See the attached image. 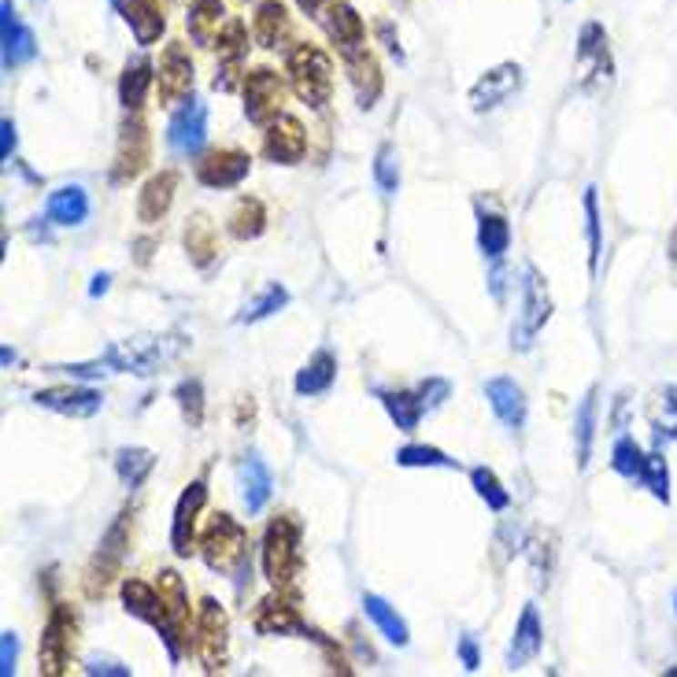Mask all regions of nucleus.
<instances>
[{
    "label": "nucleus",
    "mask_w": 677,
    "mask_h": 677,
    "mask_svg": "<svg viewBox=\"0 0 677 677\" xmlns=\"http://www.w3.org/2000/svg\"><path fill=\"white\" fill-rule=\"evenodd\" d=\"M182 349H186L182 337H134V341L107 345L96 359L71 363L64 370L71 378H100V374H137V378H148L163 363H171Z\"/></svg>",
    "instance_id": "obj_1"
},
{
    "label": "nucleus",
    "mask_w": 677,
    "mask_h": 677,
    "mask_svg": "<svg viewBox=\"0 0 677 677\" xmlns=\"http://www.w3.org/2000/svg\"><path fill=\"white\" fill-rule=\"evenodd\" d=\"M300 526L289 519V515H281L267 526L263 533V571H267V581L274 589H286L297 571H300Z\"/></svg>",
    "instance_id": "obj_2"
},
{
    "label": "nucleus",
    "mask_w": 677,
    "mask_h": 677,
    "mask_svg": "<svg viewBox=\"0 0 677 677\" xmlns=\"http://www.w3.org/2000/svg\"><path fill=\"white\" fill-rule=\"evenodd\" d=\"M204 559H207V567L218 571V574H245L248 571V537L245 530L230 519V515H215L211 526L204 530Z\"/></svg>",
    "instance_id": "obj_3"
},
{
    "label": "nucleus",
    "mask_w": 677,
    "mask_h": 677,
    "mask_svg": "<svg viewBox=\"0 0 677 677\" xmlns=\"http://www.w3.org/2000/svg\"><path fill=\"white\" fill-rule=\"evenodd\" d=\"M289 78H293L297 96L308 107H322L329 100V89H333V64H329V56L322 48H315V45H297L289 52Z\"/></svg>",
    "instance_id": "obj_4"
},
{
    "label": "nucleus",
    "mask_w": 677,
    "mask_h": 677,
    "mask_svg": "<svg viewBox=\"0 0 677 677\" xmlns=\"http://www.w3.org/2000/svg\"><path fill=\"white\" fill-rule=\"evenodd\" d=\"M123 603H126V611L134 618H141V622H148L152 630H159L167 652H171V662H178L182 659V637H178V630L171 622V611H167L159 589H152V585H145L137 578H126L123 581Z\"/></svg>",
    "instance_id": "obj_5"
},
{
    "label": "nucleus",
    "mask_w": 677,
    "mask_h": 677,
    "mask_svg": "<svg viewBox=\"0 0 677 677\" xmlns=\"http://www.w3.org/2000/svg\"><path fill=\"white\" fill-rule=\"evenodd\" d=\"M548 318H551L548 286L541 281V274H537L533 267H526V274H522V311H519V318H515V326H511V345H515L519 352L533 349L537 333L544 329Z\"/></svg>",
    "instance_id": "obj_6"
},
{
    "label": "nucleus",
    "mask_w": 677,
    "mask_h": 677,
    "mask_svg": "<svg viewBox=\"0 0 677 677\" xmlns=\"http://www.w3.org/2000/svg\"><path fill=\"white\" fill-rule=\"evenodd\" d=\"M130 515L123 511L119 515V522L107 530V537L100 541V551H96V559H93V567H89V596H104L107 592V585L116 581V574H119V567H123V559H126V551H130Z\"/></svg>",
    "instance_id": "obj_7"
},
{
    "label": "nucleus",
    "mask_w": 677,
    "mask_h": 677,
    "mask_svg": "<svg viewBox=\"0 0 677 677\" xmlns=\"http://www.w3.org/2000/svg\"><path fill=\"white\" fill-rule=\"evenodd\" d=\"M204 141H207V107L189 96L167 123V148L178 156H197Z\"/></svg>",
    "instance_id": "obj_8"
},
{
    "label": "nucleus",
    "mask_w": 677,
    "mask_h": 677,
    "mask_svg": "<svg viewBox=\"0 0 677 677\" xmlns=\"http://www.w3.org/2000/svg\"><path fill=\"white\" fill-rule=\"evenodd\" d=\"M71 648H75V611L71 607H56L45 637H41V670L45 673H64L71 662Z\"/></svg>",
    "instance_id": "obj_9"
},
{
    "label": "nucleus",
    "mask_w": 677,
    "mask_h": 677,
    "mask_svg": "<svg viewBox=\"0 0 677 677\" xmlns=\"http://www.w3.org/2000/svg\"><path fill=\"white\" fill-rule=\"evenodd\" d=\"M281 96H286V86H281V78L267 67L245 75V116L259 126L274 123L281 116Z\"/></svg>",
    "instance_id": "obj_10"
},
{
    "label": "nucleus",
    "mask_w": 677,
    "mask_h": 677,
    "mask_svg": "<svg viewBox=\"0 0 677 677\" xmlns=\"http://www.w3.org/2000/svg\"><path fill=\"white\" fill-rule=\"evenodd\" d=\"M200 641H197V652H200V659H204V666L215 673V670H222L226 666V652H230V622H226V611H222V603H215L211 596L200 603Z\"/></svg>",
    "instance_id": "obj_11"
},
{
    "label": "nucleus",
    "mask_w": 677,
    "mask_h": 677,
    "mask_svg": "<svg viewBox=\"0 0 677 677\" xmlns=\"http://www.w3.org/2000/svg\"><path fill=\"white\" fill-rule=\"evenodd\" d=\"M252 171V156L241 148H218L211 156H204V163H197V178L207 189H230L237 182H245Z\"/></svg>",
    "instance_id": "obj_12"
},
{
    "label": "nucleus",
    "mask_w": 677,
    "mask_h": 677,
    "mask_svg": "<svg viewBox=\"0 0 677 677\" xmlns=\"http://www.w3.org/2000/svg\"><path fill=\"white\" fill-rule=\"evenodd\" d=\"M37 408H48L67 419H93L104 408L100 389H78V385H60V389H41L34 397Z\"/></svg>",
    "instance_id": "obj_13"
},
{
    "label": "nucleus",
    "mask_w": 677,
    "mask_h": 677,
    "mask_svg": "<svg viewBox=\"0 0 677 677\" xmlns=\"http://www.w3.org/2000/svg\"><path fill=\"white\" fill-rule=\"evenodd\" d=\"M263 152L274 159V163H300L304 159V152H308V134H304V126H300V119H293V116H281L274 119V123H267V134H263Z\"/></svg>",
    "instance_id": "obj_14"
},
{
    "label": "nucleus",
    "mask_w": 677,
    "mask_h": 677,
    "mask_svg": "<svg viewBox=\"0 0 677 677\" xmlns=\"http://www.w3.org/2000/svg\"><path fill=\"white\" fill-rule=\"evenodd\" d=\"M193 93V60L182 45H167L159 56V100L175 104Z\"/></svg>",
    "instance_id": "obj_15"
},
{
    "label": "nucleus",
    "mask_w": 677,
    "mask_h": 677,
    "mask_svg": "<svg viewBox=\"0 0 677 677\" xmlns=\"http://www.w3.org/2000/svg\"><path fill=\"white\" fill-rule=\"evenodd\" d=\"M207 503V485L204 481H193L182 496H178V507H175V522H171V548L175 555L189 559L193 555V533H197V515L200 507Z\"/></svg>",
    "instance_id": "obj_16"
},
{
    "label": "nucleus",
    "mask_w": 677,
    "mask_h": 677,
    "mask_svg": "<svg viewBox=\"0 0 677 677\" xmlns=\"http://www.w3.org/2000/svg\"><path fill=\"white\" fill-rule=\"evenodd\" d=\"M148 130L141 119H126L123 126V137H119V152H116V171H111V178L116 182H130L145 171L148 163Z\"/></svg>",
    "instance_id": "obj_17"
},
{
    "label": "nucleus",
    "mask_w": 677,
    "mask_h": 677,
    "mask_svg": "<svg viewBox=\"0 0 677 677\" xmlns=\"http://www.w3.org/2000/svg\"><path fill=\"white\" fill-rule=\"evenodd\" d=\"M252 626H256V633H263V637H286V633H304V622H300V611H297V600H289V596H267L259 607H256V614H252Z\"/></svg>",
    "instance_id": "obj_18"
},
{
    "label": "nucleus",
    "mask_w": 677,
    "mask_h": 677,
    "mask_svg": "<svg viewBox=\"0 0 677 677\" xmlns=\"http://www.w3.org/2000/svg\"><path fill=\"white\" fill-rule=\"evenodd\" d=\"M0 45H5V71L23 67L26 60H34V52H37L34 34L19 23L12 0H5V5H0Z\"/></svg>",
    "instance_id": "obj_19"
},
{
    "label": "nucleus",
    "mask_w": 677,
    "mask_h": 677,
    "mask_svg": "<svg viewBox=\"0 0 677 677\" xmlns=\"http://www.w3.org/2000/svg\"><path fill=\"white\" fill-rule=\"evenodd\" d=\"M485 397L496 411V419L507 429H522L526 426V392L515 378H489L485 381Z\"/></svg>",
    "instance_id": "obj_20"
},
{
    "label": "nucleus",
    "mask_w": 677,
    "mask_h": 677,
    "mask_svg": "<svg viewBox=\"0 0 677 677\" xmlns=\"http://www.w3.org/2000/svg\"><path fill=\"white\" fill-rule=\"evenodd\" d=\"M519 86H522V67L519 64H503V67L489 71L470 89V104H474V111H492V107H500L507 96H511Z\"/></svg>",
    "instance_id": "obj_21"
},
{
    "label": "nucleus",
    "mask_w": 677,
    "mask_h": 677,
    "mask_svg": "<svg viewBox=\"0 0 677 677\" xmlns=\"http://www.w3.org/2000/svg\"><path fill=\"white\" fill-rule=\"evenodd\" d=\"M544 648V630H541V614L533 603L522 607V618H519V626H515V641L511 648H507V666L511 670H522L530 659H537Z\"/></svg>",
    "instance_id": "obj_22"
},
{
    "label": "nucleus",
    "mask_w": 677,
    "mask_h": 677,
    "mask_svg": "<svg viewBox=\"0 0 677 677\" xmlns=\"http://www.w3.org/2000/svg\"><path fill=\"white\" fill-rule=\"evenodd\" d=\"M175 189H178V175L175 171H159V175H152L148 182H145V189H141V200H137V218L141 222H159L167 211H171V204H175Z\"/></svg>",
    "instance_id": "obj_23"
},
{
    "label": "nucleus",
    "mask_w": 677,
    "mask_h": 677,
    "mask_svg": "<svg viewBox=\"0 0 677 677\" xmlns=\"http://www.w3.org/2000/svg\"><path fill=\"white\" fill-rule=\"evenodd\" d=\"M270 492H274V474H270V467H267L259 456H248V460L241 463V500H245V507H248V515H259V511H263L267 500H270Z\"/></svg>",
    "instance_id": "obj_24"
},
{
    "label": "nucleus",
    "mask_w": 677,
    "mask_h": 677,
    "mask_svg": "<svg viewBox=\"0 0 677 677\" xmlns=\"http://www.w3.org/2000/svg\"><path fill=\"white\" fill-rule=\"evenodd\" d=\"M45 215L56 226H82L89 218V197H86V189L82 186H60L56 193H48Z\"/></svg>",
    "instance_id": "obj_25"
},
{
    "label": "nucleus",
    "mask_w": 677,
    "mask_h": 677,
    "mask_svg": "<svg viewBox=\"0 0 677 677\" xmlns=\"http://www.w3.org/2000/svg\"><path fill=\"white\" fill-rule=\"evenodd\" d=\"M116 8L123 12V19L130 23L137 45H152L163 34V15L156 0H116Z\"/></svg>",
    "instance_id": "obj_26"
},
{
    "label": "nucleus",
    "mask_w": 677,
    "mask_h": 677,
    "mask_svg": "<svg viewBox=\"0 0 677 677\" xmlns=\"http://www.w3.org/2000/svg\"><path fill=\"white\" fill-rule=\"evenodd\" d=\"M345 67H349V78L356 86V96L363 107H370L381 93V75H378V60L367 52V48H356V52H345Z\"/></svg>",
    "instance_id": "obj_27"
},
{
    "label": "nucleus",
    "mask_w": 677,
    "mask_h": 677,
    "mask_svg": "<svg viewBox=\"0 0 677 677\" xmlns=\"http://www.w3.org/2000/svg\"><path fill=\"white\" fill-rule=\"evenodd\" d=\"M293 34V23H289V12L278 5V0H263L256 8V41L263 48H278L286 45Z\"/></svg>",
    "instance_id": "obj_28"
},
{
    "label": "nucleus",
    "mask_w": 677,
    "mask_h": 677,
    "mask_svg": "<svg viewBox=\"0 0 677 677\" xmlns=\"http://www.w3.org/2000/svg\"><path fill=\"white\" fill-rule=\"evenodd\" d=\"M189 37L197 45H215L218 30L226 26V8H222V0H193L189 5Z\"/></svg>",
    "instance_id": "obj_29"
},
{
    "label": "nucleus",
    "mask_w": 677,
    "mask_h": 677,
    "mask_svg": "<svg viewBox=\"0 0 677 677\" xmlns=\"http://www.w3.org/2000/svg\"><path fill=\"white\" fill-rule=\"evenodd\" d=\"M363 611H367V618L370 622L381 630V637L389 641V644H397V648H404L408 641H411V633H408V622L397 614V607H392L389 600H381V596H363Z\"/></svg>",
    "instance_id": "obj_30"
},
{
    "label": "nucleus",
    "mask_w": 677,
    "mask_h": 677,
    "mask_svg": "<svg viewBox=\"0 0 677 677\" xmlns=\"http://www.w3.org/2000/svg\"><path fill=\"white\" fill-rule=\"evenodd\" d=\"M329 19H326V30H329V37L341 45V52H356V48H363V19L356 15V8L352 5H329V12H326Z\"/></svg>",
    "instance_id": "obj_31"
},
{
    "label": "nucleus",
    "mask_w": 677,
    "mask_h": 677,
    "mask_svg": "<svg viewBox=\"0 0 677 677\" xmlns=\"http://www.w3.org/2000/svg\"><path fill=\"white\" fill-rule=\"evenodd\" d=\"M333 378H337V356L322 349L297 374V392H300V397H318V392H326L333 385Z\"/></svg>",
    "instance_id": "obj_32"
},
{
    "label": "nucleus",
    "mask_w": 677,
    "mask_h": 677,
    "mask_svg": "<svg viewBox=\"0 0 677 677\" xmlns=\"http://www.w3.org/2000/svg\"><path fill=\"white\" fill-rule=\"evenodd\" d=\"M263 230H267V207H263V200L241 197V200L234 204V211H230V234H234L237 241H252V237H259Z\"/></svg>",
    "instance_id": "obj_33"
},
{
    "label": "nucleus",
    "mask_w": 677,
    "mask_h": 677,
    "mask_svg": "<svg viewBox=\"0 0 677 677\" xmlns=\"http://www.w3.org/2000/svg\"><path fill=\"white\" fill-rule=\"evenodd\" d=\"M159 596L167 603V611H171V622L178 630V637H189V600H186V585L175 571H163L159 574Z\"/></svg>",
    "instance_id": "obj_34"
},
{
    "label": "nucleus",
    "mask_w": 677,
    "mask_h": 677,
    "mask_svg": "<svg viewBox=\"0 0 677 677\" xmlns=\"http://www.w3.org/2000/svg\"><path fill=\"white\" fill-rule=\"evenodd\" d=\"M478 245L489 259H503L507 245H511V226H507V218L500 211H485L478 218Z\"/></svg>",
    "instance_id": "obj_35"
},
{
    "label": "nucleus",
    "mask_w": 677,
    "mask_h": 677,
    "mask_svg": "<svg viewBox=\"0 0 677 677\" xmlns=\"http://www.w3.org/2000/svg\"><path fill=\"white\" fill-rule=\"evenodd\" d=\"M186 252H189V259H193L197 267H207V263L218 256L215 226H211L204 215H197V218L186 226Z\"/></svg>",
    "instance_id": "obj_36"
},
{
    "label": "nucleus",
    "mask_w": 677,
    "mask_h": 677,
    "mask_svg": "<svg viewBox=\"0 0 677 677\" xmlns=\"http://www.w3.org/2000/svg\"><path fill=\"white\" fill-rule=\"evenodd\" d=\"M378 397L385 400L389 419L397 422V429H404V433H411L419 426V419L426 415V404H422V397H415V392H378Z\"/></svg>",
    "instance_id": "obj_37"
},
{
    "label": "nucleus",
    "mask_w": 677,
    "mask_h": 677,
    "mask_svg": "<svg viewBox=\"0 0 677 677\" xmlns=\"http://www.w3.org/2000/svg\"><path fill=\"white\" fill-rule=\"evenodd\" d=\"M152 467H156V456L148 448H119L116 451V470L126 489H141L145 478L152 474Z\"/></svg>",
    "instance_id": "obj_38"
},
{
    "label": "nucleus",
    "mask_w": 677,
    "mask_h": 677,
    "mask_svg": "<svg viewBox=\"0 0 677 677\" xmlns=\"http://www.w3.org/2000/svg\"><path fill=\"white\" fill-rule=\"evenodd\" d=\"M152 78H156V75H152V64H148V60H134V64H126L123 82H119V100H123L126 111H137V107H141V100H145Z\"/></svg>",
    "instance_id": "obj_39"
},
{
    "label": "nucleus",
    "mask_w": 677,
    "mask_h": 677,
    "mask_svg": "<svg viewBox=\"0 0 677 677\" xmlns=\"http://www.w3.org/2000/svg\"><path fill=\"white\" fill-rule=\"evenodd\" d=\"M574 437H578V467H589L592 456V437H596V389H589V397L578 408L574 419Z\"/></svg>",
    "instance_id": "obj_40"
},
{
    "label": "nucleus",
    "mask_w": 677,
    "mask_h": 677,
    "mask_svg": "<svg viewBox=\"0 0 677 677\" xmlns=\"http://www.w3.org/2000/svg\"><path fill=\"white\" fill-rule=\"evenodd\" d=\"M611 463H614V470L622 474V478H630V481H641V474H644V463H648V456L641 451V444H637L633 437H618V440H614V451H611Z\"/></svg>",
    "instance_id": "obj_41"
},
{
    "label": "nucleus",
    "mask_w": 677,
    "mask_h": 677,
    "mask_svg": "<svg viewBox=\"0 0 677 677\" xmlns=\"http://www.w3.org/2000/svg\"><path fill=\"white\" fill-rule=\"evenodd\" d=\"M397 463L400 467H448V470L460 467L451 456H444L440 448H429V444H408V448H400L397 451Z\"/></svg>",
    "instance_id": "obj_42"
},
{
    "label": "nucleus",
    "mask_w": 677,
    "mask_h": 677,
    "mask_svg": "<svg viewBox=\"0 0 677 677\" xmlns=\"http://www.w3.org/2000/svg\"><path fill=\"white\" fill-rule=\"evenodd\" d=\"M470 481H474L478 496L492 507V511H507V507H511V492H507V489L496 481V474H492L489 467H474V470H470Z\"/></svg>",
    "instance_id": "obj_43"
},
{
    "label": "nucleus",
    "mask_w": 677,
    "mask_h": 677,
    "mask_svg": "<svg viewBox=\"0 0 677 677\" xmlns=\"http://www.w3.org/2000/svg\"><path fill=\"white\" fill-rule=\"evenodd\" d=\"M374 182L385 197H397L400 189V163H397V148L392 145H381L378 159H374Z\"/></svg>",
    "instance_id": "obj_44"
},
{
    "label": "nucleus",
    "mask_w": 677,
    "mask_h": 677,
    "mask_svg": "<svg viewBox=\"0 0 677 677\" xmlns=\"http://www.w3.org/2000/svg\"><path fill=\"white\" fill-rule=\"evenodd\" d=\"M289 304V289L286 286H267V293L259 297V300H252L241 315H237V322H259V318H270L274 311H281Z\"/></svg>",
    "instance_id": "obj_45"
},
{
    "label": "nucleus",
    "mask_w": 677,
    "mask_h": 677,
    "mask_svg": "<svg viewBox=\"0 0 677 677\" xmlns=\"http://www.w3.org/2000/svg\"><path fill=\"white\" fill-rule=\"evenodd\" d=\"M215 48H218L222 60H241L245 48H248L245 23H237V19H226V26H222V30H218V37H215Z\"/></svg>",
    "instance_id": "obj_46"
},
{
    "label": "nucleus",
    "mask_w": 677,
    "mask_h": 677,
    "mask_svg": "<svg viewBox=\"0 0 677 677\" xmlns=\"http://www.w3.org/2000/svg\"><path fill=\"white\" fill-rule=\"evenodd\" d=\"M585 218H589V270L596 274V267H600V252H603V226H600L596 189H585Z\"/></svg>",
    "instance_id": "obj_47"
},
{
    "label": "nucleus",
    "mask_w": 677,
    "mask_h": 677,
    "mask_svg": "<svg viewBox=\"0 0 677 677\" xmlns=\"http://www.w3.org/2000/svg\"><path fill=\"white\" fill-rule=\"evenodd\" d=\"M178 408H182V415H186V422L197 429L200 422H204V389H200V381L197 378H189V381H182L178 385Z\"/></svg>",
    "instance_id": "obj_48"
},
{
    "label": "nucleus",
    "mask_w": 677,
    "mask_h": 677,
    "mask_svg": "<svg viewBox=\"0 0 677 677\" xmlns=\"http://www.w3.org/2000/svg\"><path fill=\"white\" fill-rule=\"evenodd\" d=\"M641 485H648L655 500L670 503V474H666V460L662 456H648L644 474H641Z\"/></svg>",
    "instance_id": "obj_49"
},
{
    "label": "nucleus",
    "mask_w": 677,
    "mask_h": 677,
    "mask_svg": "<svg viewBox=\"0 0 677 677\" xmlns=\"http://www.w3.org/2000/svg\"><path fill=\"white\" fill-rule=\"evenodd\" d=\"M603 45H607V37H603V26H600V23H589V26H581V41H578V60H581V64H589L592 56H603Z\"/></svg>",
    "instance_id": "obj_50"
},
{
    "label": "nucleus",
    "mask_w": 677,
    "mask_h": 677,
    "mask_svg": "<svg viewBox=\"0 0 677 677\" xmlns=\"http://www.w3.org/2000/svg\"><path fill=\"white\" fill-rule=\"evenodd\" d=\"M448 392H451V385H448L444 378H429V381L419 389V397H422L426 411H433V408H440V404L448 400Z\"/></svg>",
    "instance_id": "obj_51"
},
{
    "label": "nucleus",
    "mask_w": 677,
    "mask_h": 677,
    "mask_svg": "<svg viewBox=\"0 0 677 677\" xmlns=\"http://www.w3.org/2000/svg\"><path fill=\"white\" fill-rule=\"evenodd\" d=\"M15 655H19L15 633H5V637H0V673H5V677L15 673Z\"/></svg>",
    "instance_id": "obj_52"
},
{
    "label": "nucleus",
    "mask_w": 677,
    "mask_h": 677,
    "mask_svg": "<svg viewBox=\"0 0 677 677\" xmlns=\"http://www.w3.org/2000/svg\"><path fill=\"white\" fill-rule=\"evenodd\" d=\"M237 67H241V60H222V71L215 75V89L230 93L237 86Z\"/></svg>",
    "instance_id": "obj_53"
},
{
    "label": "nucleus",
    "mask_w": 677,
    "mask_h": 677,
    "mask_svg": "<svg viewBox=\"0 0 677 677\" xmlns=\"http://www.w3.org/2000/svg\"><path fill=\"white\" fill-rule=\"evenodd\" d=\"M86 673H111V677H130V666L123 662H111V659H89Z\"/></svg>",
    "instance_id": "obj_54"
},
{
    "label": "nucleus",
    "mask_w": 677,
    "mask_h": 677,
    "mask_svg": "<svg viewBox=\"0 0 677 677\" xmlns=\"http://www.w3.org/2000/svg\"><path fill=\"white\" fill-rule=\"evenodd\" d=\"M460 659H463V670H470V673L481 666V655H478V641L474 637H463L460 641Z\"/></svg>",
    "instance_id": "obj_55"
},
{
    "label": "nucleus",
    "mask_w": 677,
    "mask_h": 677,
    "mask_svg": "<svg viewBox=\"0 0 677 677\" xmlns=\"http://www.w3.org/2000/svg\"><path fill=\"white\" fill-rule=\"evenodd\" d=\"M12 152H15V123L5 119L0 123V159H12Z\"/></svg>",
    "instance_id": "obj_56"
},
{
    "label": "nucleus",
    "mask_w": 677,
    "mask_h": 677,
    "mask_svg": "<svg viewBox=\"0 0 677 677\" xmlns=\"http://www.w3.org/2000/svg\"><path fill=\"white\" fill-rule=\"evenodd\" d=\"M107 286H111V274H93V286H89V297L96 300V297H104L107 293Z\"/></svg>",
    "instance_id": "obj_57"
},
{
    "label": "nucleus",
    "mask_w": 677,
    "mask_h": 677,
    "mask_svg": "<svg viewBox=\"0 0 677 677\" xmlns=\"http://www.w3.org/2000/svg\"><path fill=\"white\" fill-rule=\"evenodd\" d=\"M297 5H300V8L308 12V15H318V12H322V8L329 5V0H297Z\"/></svg>",
    "instance_id": "obj_58"
},
{
    "label": "nucleus",
    "mask_w": 677,
    "mask_h": 677,
    "mask_svg": "<svg viewBox=\"0 0 677 677\" xmlns=\"http://www.w3.org/2000/svg\"><path fill=\"white\" fill-rule=\"evenodd\" d=\"M0 359H5V367H12V363H15V352H12V349H5V352H0Z\"/></svg>",
    "instance_id": "obj_59"
},
{
    "label": "nucleus",
    "mask_w": 677,
    "mask_h": 677,
    "mask_svg": "<svg viewBox=\"0 0 677 677\" xmlns=\"http://www.w3.org/2000/svg\"><path fill=\"white\" fill-rule=\"evenodd\" d=\"M156 5H171V0H156Z\"/></svg>",
    "instance_id": "obj_60"
},
{
    "label": "nucleus",
    "mask_w": 677,
    "mask_h": 677,
    "mask_svg": "<svg viewBox=\"0 0 677 677\" xmlns=\"http://www.w3.org/2000/svg\"><path fill=\"white\" fill-rule=\"evenodd\" d=\"M673 611H677V600H673Z\"/></svg>",
    "instance_id": "obj_61"
},
{
    "label": "nucleus",
    "mask_w": 677,
    "mask_h": 677,
    "mask_svg": "<svg viewBox=\"0 0 677 677\" xmlns=\"http://www.w3.org/2000/svg\"><path fill=\"white\" fill-rule=\"evenodd\" d=\"M673 252H677V248H673Z\"/></svg>",
    "instance_id": "obj_62"
}]
</instances>
